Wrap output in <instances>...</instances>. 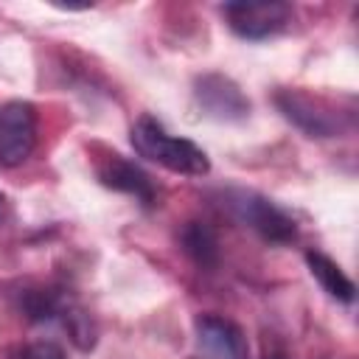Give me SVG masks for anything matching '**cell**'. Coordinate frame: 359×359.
<instances>
[{
  "mask_svg": "<svg viewBox=\"0 0 359 359\" xmlns=\"http://www.w3.org/2000/svg\"><path fill=\"white\" fill-rule=\"evenodd\" d=\"M132 146L140 157L174 171V174H185V177H202L210 171V160L208 154L188 137L171 135L165 132V126L160 121H154L151 115H140L132 126Z\"/></svg>",
  "mask_w": 359,
  "mask_h": 359,
  "instance_id": "6da1fadb",
  "label": "cell"
},
{
  "mask_svg": "<svg viewBox=\"0 0 359 359\" xmlns=\"http://www.w3.org/2000/svg\"><path fill=\"white\" fill-rule=\"evenodd\" d=\"M224 205L227 210L247 224L250 230H255L264 241L269 244H289L297 238V224L294 219L278 208L272 199L255 194V191H244V188H233L224 194Z\"/></svg>",
  "mask_w": 359,
  "mask_h": 359,
  "instance_id": "7a4b0ae2",
  "label": "cell"
},
{
  "mask_svg": "<svg viewBox=\"0 0 359 359\" xmlns=\"http://www.w3.org/2000/svg\"><path fill=\"white\" fill-rule=\"evenodd\" d=\"M275 104L309 137H334L348 126L339 109H334L325 98L309 95L303 90H280L275 95Z\"/></svg>",
  "mask_w": 359,
  "mask_h": 359,
  "instance_id": "3957f363",
  "label": "cell"
},
{
  "mask_svg": "<svg viewBox=\"0 0 359 359\" xmlns=\"http://www.w3.org/2000/svg\"><path fill=\"white\" fill-rule=\"evenodd\" d=\"M36 146V109L28 101L0 107V165H22Z\"/></svg>",
  "mask_w": 359,
  "mask_h": 359,
  "instance_id": "277c9868",
  "label": "cell"
},
{
  "mask_svg": "<svg viewBox=\"0 0 359 359\" xmlns=\"http://www.w3.org/2000/svg\"><path fill=\"white\" fill-rule=\"evenodd\" d=\"M222 14L227 17V25L244 36V39H266L280 34L292 22V6L278 0H261V3H224Z\"/></svg>",
  "mask_w": 359,
  "mask_h": 359,
  "instance_id": "5b68a950",
  "label": "cell"
},
{
  "mask_svg": "<svg viewBox=\"0 0 359 359\" xmlns=\"http://www.w3.org/2000/svg\"><path fill=\"white\" fill-rule=\"evenodd\" d=\"M199 359H250V345L233 320L199 314L194 323Z\"/></svg>",
  "mask_w": 359,
  "mask_h": 359,
  "instance_id": "8992f818",
  "label": "cell"
},
{
  "mask_svg": "<svg viewBox=\"0 0 359 359\" xmlns=\"http://www.w3.org/2000/svg\"><path fill=\"white\" fill-rule=\"evenodd\" d=\"M196 101L216 121H241L250 112V98L233 79L222 73H208L196 79Z\"/></svg>",
  "mask_w": 359,
  "mask_h": 359,
  "instance_id": "52a82bcc",
  "label": "cell"
},
{
  "mask_svg": "<svg viewBox=\"0 0 359 359\" xmlns=\"http://www.w3.org/2000/svg\"><path fill=\"white\" fill-rule=\"evenodd\" d=\"M98 180L107 188L121 191V194H129V196H135L143 205H151L154 202V182H151V177L140 165H135L132 160H126L121 154H112L109 160H104L98 165Z\"/></svg>",
  "mask_w": 359,
  "mask_h": 359,
  "instance_id": "ba28073f",
  "label": "cell"
},
{
  "mask_svg": "<svg viewBox=\"0 0 359 359\" xmlns=\"http://www.w3.org/2000/svg\"><path fill=\"white\" fill-rule=\"evenodd\" d=\"M306 264H309V272L314 275V280L323 286V292H328L334 300L339 303H353V280L339 269L337 261H331L325 252H317V250H309L306 252Z\"/></svg>",
  "mask_w": 359,
  "mask_h": 359,
  "instance_id": "9c48e42d",
  "label": "cell"
},
{
  "mask_svg": "<svg viewBox=\"0 0 359 359\" xmlns=\"http://www.w3.org/2000/svg\"><path fill=\"white\" fill-rule=\"evenodd\" d=\"M182 250L205 269L216 266L219 261V238L216 233L202 222H188L182 230Z\"/></svg>",
  "mask_w": 359,
  "mask_h": 359,
  "instance_id": "30bf717a",
  "label": "cell"
},
{
  "mask_svg": "<svg viewBox=\"0 0 359 359\" xmlns=\"http://www.w3.org/2000/svg\"><path fill=\"white\" fill-rule=\"evenodd\" d=\"M6 359H65V351L50 339H36V342L14 348Z\"/></svg>",
  "mask_w": 359,
  "mask_h": 359,
  "instance_id": "8fae6325",
  "label": "cell"
},
{
  "mask_svg": "<svg viewBox=\"0 0 359 359\" xmlns=\"http://www.w3.org/2000/svg\"><path fill=\"white\" fill-rule=\"evenodd\" d=\"M264 359H286V356H283V353H280V351H272V353H266V356H264Z\"/></svg>",
  "mask_w": 359,
  "mask_h": 359,
  "instance_id": "7c38bea8",
  "label": "cell"
},
{
  "mask_svg": "<svg viewBox=\"0 0 359 359\" xmlns=\"http://www.w3.org/2000/svg\"><path fill=\"white\" fill-rule=\"evenodd\" d=\"M3 202H6V196H3V194H0V210H3Z\"/></svg>",
  "mask_w": 359,
  "mask_h": 359,
  "instance_id": "4fadbf2b",
  "label": "cell"
}]
</instances>
